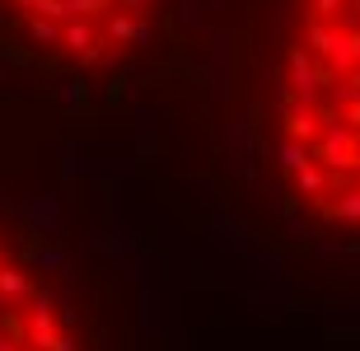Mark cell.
<instances>
[{
  "instance_id": "7402d4cb",
  "label": "cell",
  "mask_w": 360,
  "mask_h": 351,
  "mask_svg": "<svg viewBox=\"0 0 360 351\" xmlns=\"http://www.w3.org/2000/svg\"><path fill=\"white\" fill-rule=\"evenodd\" d=\"M84 169H89V160H84L80 146L70 141V146L61 150V174H66V178H84Z\"/></svg>"
},
{
  "instance_id": "e0dca14e",
  "label": "cell",
  "mask_w": 360,
  "mask_h": 351,
  "mask_svg": "<svg viewBox=\"0 0 360 351\" xmlns=\"http://www.w3.org/2000/svg\"><path fill=\"white\" fill-rule=\"evenodd\" d=\"M136 146H141V160L155 150V113H150V103L136 108Z\"/></svg>"
},
{
  "instance_id": "1f68e13d",
  "label": "cell",
  "mask_w": 360,
  "mask_h": 351,
  "mask_svg": "<svg viewBox=\"0 0 360 351\" xmlns=\"http://www.w3.org/2000/svg\"><path fill=\"white\" fill-rule=\"evenodd\" d=\"M356 174H360V150H356Z\"/></svg>"
},
{
  "instance_id": "30bf717a",
  "label": "cell",
  "mask_w": 360,
  "mask_h": 351,
  "mask_svg": "<svg viewBox=\"0 0 360 351\" xmlns=\"http://www.w3.org/2000/svg\"><path fill=\"white\" fill-rule=\"evenodd\" d=\"M211 234H215V243L225 248V253H248V225H243L239 216H215L211 220Z\"/></svg>"
},
{
  "instance_id": "52a82bcc",
  "label": "cell",
  "mask_w": 360,
  "mask_h": 351,
  "mask_svg": "<svg viewBox=\"0 0 360 351\" xmlns=\"http://www.w3.org/2000/svg\"><path fill=\"white\" fill-rule=\"evenodd\" d=\"M333 188V174L328 169H319V164H309L304 174H295L290 178V197H300V202H319V197H328Z\"/></svg>"
},
{
  "instance_id": "277c9868",
  "label": "cell",
  "mask_w": 360,
  "mask_h": 351,
  "mask_svg": "<svg viewBox=\"0 0 360 351\" xmlns=\"http://www.w3.org/2000/svg\"><path fill=\"white\" fill-rule=\"evenodd\" d=\"M211 89L215 98H229L234 89V33L229 28H215L211 38Z\"/></svg>"
},
{
  "instance_id": "603a6c76",
  "label": "cell",
  "mask_w": 360,
  "mask_h": 351,
  "mask_svg": "<svg viewBox=\"0 0 360 351\" xmlns=\"http://www.w3.org/2000/svg\"><path fill=\"white\" fill-rule=\"evenodd\" d=\"M309 5H314V10H319V19H323V24H328V19H337V14L347 10L351 0H309Z\"/></svg>"
},
{
  "instance_id": "9a60e30c",
  "label": "cell",
  "mask_w": 360,
  "mask_h": 351,
  "mask_svg": "<svg viewBox=\"0 0 360 351\" xmlns=\"http://www.w3.org/2000/svg\"><path fill=\"white\" fill-rule=\"evenodd\" d=\"M319 257H360V243H347V239H333V234H319L309 243Z\"/></svg>"
},
{
  "instance_id": "6da1fadb",
  "label": "cell",
  "mask_w": 360,
  "mask_h": 351,
  "mask_svg": "<svg viewBox=\"0 0 360 351\" xmlns=\"http://www.w3.org/2000/svg\"><path fill=\"white\" fill-rule=\"evenodd\" d=\"M304 42H309V52H314V61L333 70V80H347V75H356V70H360L356 66V47H351V38L342 33V28L314 19V24L304 28Z\"/></svg>"
},
{
  "instance_id": "3957f363",
  "label": "cell",
  "mask_w": 360,
  "mask_h": 351,
  "mask_svg": "<svg viewBox=\"0 0 360 351\" xmlns=\"http://www.w3.org/2000/svg\"><path fill=\"white\" fill-rule=\"evenodd\" d=\"M155 38H160L155 24H150V19H136V14H127V10H112L103 19V42H112L122 52H127V47H141V52H146V47H155Z\"/></svg>"
},
{
  "instance_id": "f546056e",
  "label": "cell",
  "mask_w": 360,
  "mask_h": 351,
  "mask_svg": "<svg viewBox=\"0 0 360 351\" xmlns=\"http://www.w3.org/2000/svg\"><path fill=\"white\" fill-rule=\"evenodd\" d=\"M225 5H229V0H211V10H225Z\"/></svg>"
},
{
  "instance_id": "cb8c5ba5",
  "label": "cell",
  "mask_w": 360,
  "mask_h": 351,
  "mask_svg": "<svg viewBox=\"0 0 360 351\" xmlns=\"http://www.w3.org/2000/svg\"><path fill=\"white\" fill-rule=\"evenodd\" d=\"M160 0H117V10H127V14H136V19H146V10H155Z\"/></svg>"
},
{
  "instance_id": "5b68a950",
  "label": "cell",
  "mask_w": 360,
  "mask_h": 351,
  "mask_svg": "<svg viewBox=\"0 0 360 351\" xmlns=\"http://www.w3.org/2000/svg\"><path fill=\"white\" fill-rule=\"evenodd\" d=\"M19 257H24V267H33V272L70 276V248H61V243H28Z\"/></svg>"
},
{
  "instance_id": "f1b7e54d",
  "label": "cell",
  "mask_w": 360,
  "mask_h": 351,
  "mask_svg": "<svg viewBox=\"0 0 360 351\" xmlns=\"http://www.w3.org/2000/svg\"><path fill=\"white\" fill-rule=\"evenodd\" d=\"M351 47H356V66H360V33H356V38H351Z\"/></svg>"
},
{
  "instance_id": "4dcf8cb0",
  "label": "cell",
  "mask_w": 360,
  "mask_h": 351,
  "mask_svg": "<svg viewBox=\"0 0 360 351\" xmlns=\"http://www.w3.org/2000/svg\"><path fill=\"white\" fill-rule=\"evenodd\" d=\"M351 10H356V14H360V0H351Z\"/></svg>"
},
{
  "instance_id": "ba28073f",
  "label": "cell",
  "mask_w": 360,
  "mask_h": 351,
  "mask_svg": "<svg viewBox=\"0 0 360 351\" xmlns=\"http://www.w3.org/2000/svg\"><path fill=\"white\" fill-rule=\"evenodd\" d=\"M98 38H103V24H94V19H70V24L61 28V52L80 56V52H89Z\"/></svg>"
},
{
  "instance_id": "2e32d148",
  "label": "cell",
  "mask_w": 360,
  "mask_h": 351,
  "mask_svg": "<svg viewBox=\"0 0 360 351\" xmlns=\"http://www.w3.org/2000/svg\"><path fill=\"white\" fill-rule=\"evenodd\" d=\"M84 94H89V89H84L80 75H66V80H56V103H61V108H84Z\"/></svg>"
},
{
  "instance_id": "7a4b0ae2",
  "label": "cell",
  "mask_w": 360,
  "mask_h": 351,
  "mask_svg": "<svg viewBox=\"0 0 360 351\" xmlns=\"http://www.w3.org/2000/svg\"><path fill=\"white\" fill-rule=\"evenodd\" d=\"M14 216H19V225H24L38 243H52L56 234L66 230V202H61V197H47V192L19 202V206H14Z\"/></svg>"
},
{
  "instance_id": "d6986e66",
  "label": "cell",
  "mask_w": 360,
  "mask_h": 351,
  "mask_svg": "<svg viewBox=\"0 0 360 351\" xmlns=\"http://www.w3.org/2000/svg\"><path fill=\"white\" fill-rule=\"evenodd\" d=\"M155 267H160L155 253H136L131 257V281L141 286V291H150V286H155Z\"/></svg>"
},
{
  "instance_id": "44dd1931",
  "label": "cell",
  "mask_w": 360,
  "mask_h": 351,
  "mask_svg": "<svg viewBox=\"0 0 360 351\" xmlns=\"http://www.w3.org/2000/svg\"><path fill=\"white\" fill-rule=\"evenodd\" d=\"M19 66H28V56L19 52V47H10V42H5V47H0V84H10Z\"/></svg>"
},
{
  "instance_id": "ac0fdd59",
  "label": "cell",
  "mask_w": 360,
  "mask_h": 351,
  "mask_svg": "<svg viewBox=\"0 0 360 351\" xmlns=\"http://www.w3.org/2000/svg\"><path fill=\"white\" fill-rule=\"evenodd\" d=\"M70 5H75V19H94V24H103L117 10V0H70Z\"/></svg>"
},
{
  "instance_id": "ffe728a7",
  "label": "cell",
  "mask_w": 360,
  "mask_h": 351,
  "mask_svg": "<svg viewBox=\"0 0 360 351\" xmlns=\"http://www.w3.org/2000/svg\"><path fill=\"white\" fill-rule=\"evenodd\" d=\"M141 324H164V295L155 286L141 291Z\"/></svg>"
},
{
  "instance_id": "484cf974",
  "label": "cell",
  "mask_w": 360,
  "mask_h": 351,
  "mask_svg": "<svg viewBox=\"0 0 360 351\" xmlns=\"http://www.w3.org/2000/svg\"><path fill=\"white\" fill-rule=\"evenodd\" d=\"M131 84H136V80H131V75H117V98H131V94H136Z\"/></svg>"
},
{
  "instance_id": "4316f807",
  "label": "cell",
  "mask_w": 360,
  "mask_h": 351,
  "mask_svg": "<svg viewBox=\"0 0 360 351\" xmlns=\"http://www.w3.org/2000/svg\"><path fill=\"white\" fill-rule=\"evenodd\" d=\"M197 19V0H183V24H192Z\"/></svg>"
},
{
  "instance_id": "83f0119b",
  "label": "cell",
  "mask_w": 360,
  "mask_h": 351,
  "mask_svg": "<svg viewBox=\"0 0 360 351\" xmlns=\"http://www.w3.org/2000/svg\"><path fill=\"white\" fill-rule=\"evenodd\" d=\"M0 262H10V243L0 239Z\"/></svg>"
},
{
  "instance_id": "4fadbf2b",
  "label": "cell",
  "mask_w": 360,
  "mask_h": 351,
  "mask_svg": "<svg viewBox=\"0 0 360 351\" xmlns=\"http://www.w3.org/2000/svg\"><path fill=\"white\" fill-rule=\"evenodd\" d=\"M323 211L342 225H360V188H342L337 192V202H323Z\"/></svg>"
},
{
  "instance_id": "d4e9b609",
  "label": "cell",
  "mask_w": 360,
  "mask_h": 351,
  "mask_svg": "<svg viewBox=\"0 0 360 351\" xmlns=\"http://www.w3.org/2000/svg\"><path fill=\"white\" fill-rule=\"evenodd\" d=\"M342 122H347L351 132H360V98H356V103H351V108H347V113H342Z\"/></svg>"
},
{
  "instance_id": "5bb4252c",
  "label": "cell",
  "mask_w": 360,
  "mask_h": 351,
  "mask_svg": "<svg viewBox=\"0 0 360 351\" xmlns=\"http://www.w3.org/2000/svg\"><path fill=\"white\" fill-rule=\"evenodd\" d=\"M243 262H248L253 272H262V276H281V267H285V257L271 253V248H248V253H243Z\"/></svg>"
},
{
  "instance_id": "8fae6325",
  "label": "cell",
  "mask_w": 360,
  "mask_h": 351,
  "mask_svg": "<svg viewBox=\"0 0 360 351\" xmlns=\"http://www.w3.org/2000/svg\"><path fill=\"white\" fill-rule=\"evenodd\" d=\"M281 136L314 146V141H319V113H300V108H290L285 117H281Z\"/></svg>"
},
{
  "instance_id": "8992f818",
  "label": "cell",
  "mask_w": 360,
  "mask_h": 351,
  "mask_svg": "<svg viewBox=\"0 0 360 351\" xmlns=\"http://www.w3.org/2000/svg\"><path fill=\"white\" fill-rule=\"evenodd\" d=\"M271 164H276V174H281V178H295V174H304L309 164H314V155H309L304 141L276 136V146H271Z\"/></svg>"
},
{
  "instance_id": "9c48e42d",
  "label": "cell",
  "mask_w": 360,
  "mask_h": 351,
  "mask_svg": "<svg viewBox=\"0 0 360 351\" xmlns=\"http://www.w3.org/2000/svg\"><path fill=\"white\" fill-rule=\"evenodd\" d=\"M19 33H24L38 52H61V28L38 19V14H19Z\"/></svg>"
},
{
  "instance_id": "7c38bea8",
  "label": "cell",
  "mask_w": 360,
  "mask_h": 351,
  "mask_svg": "<svg viewBox=\"0 0 360 351\" xmlns=\"http://www.w3.org/2000/svg\"><path fill=\"white\" fill-rule=\"evenodd\" d=\"M122 56H127L122 47H112V42L98 38V42L89 47V52L75 56V66H80V70H112V66H122Z\"/></svg>"
}]
</instances>
